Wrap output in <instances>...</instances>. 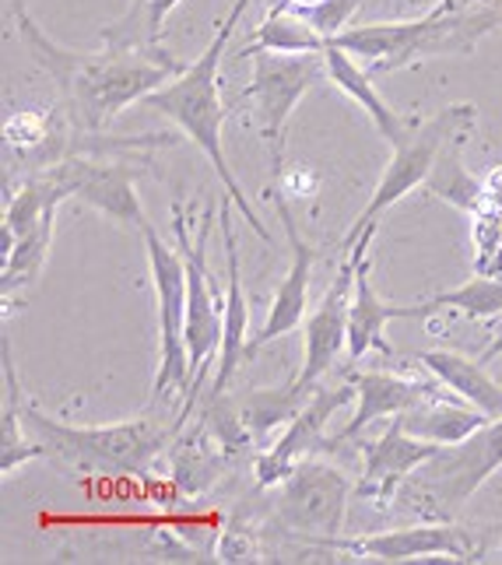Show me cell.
Masks as SVG:
<instances>
[{"mask_svg":"<svg viewBox=\"0 0 502 565\" xmlns=\"http://www.w3.org/2000/svg\"><path fill=\"white\" fill-rule=\"evenodd\" d=\"M14 29L29 46L32 61L43 67L61 92L64 116L71 127L85 134H103L127 106L141 103L154 88L169 85L183 74L186 64L177 61L165 46L159 50H113L82 53L67 50L32 22L25 0H11Z\"/></svg>","mask_w":502,"mask_h":565,"instance_id":"1","label":"cell"},{"mask_svg":"<svg viewBox=\"0 0 502 565\" xmlns=\"http://www.w3.org/2000/svg\"><path fill=\"white\" fill-rule=\"evenodd\" d=\"M246 8H249V0H236V4L228 8V14L222 18V25H218L215 39L207 43V50L193 64H186V71L172 77L169 85H162V88H154L151 95H145L141 106L169 116V120L177 124L186 134V138L207 154V162L215 166V172H218V183L225 186L228 198L236 201V207L246 218V225L254 228L264 243H270V232L257 218V211L249 207L246 190L239 186L236 172L228 169L225 148H222L225 106H222V74L218 71H222V56L228 50V39H232V32H236V25H239V18H243Z\"/></svg>","mask_w":502,"mask_h":565,"instance_id":"2","label":"cell"},{"mask_svg":"<svg viewBox=\"0 0 502 565\" xmlns=\"http://www.w3.org/2000/svg\"><path fill=\"white\" fill-rule=\"evenodd\" d=\"M22 422L35 443H43L46 457L82 475H145L186 425L183 415L162 422V415L151 412L113 425H64L50 418L39 404L22 407Z\"/></svg>","mask_w":502,"mask_h":565,"instance_id":"3","label":"cell"},{"mask_svg":"<svg viewBox=\"0 0 502 565\" xmlns=\"http://www.w3.org/2000/svg\"><path fill=\"white\" fill-rule=\"evenodd\" d=\"M478 124V106L474 103H453L436 109L429 120H421L408 130V138L400 145H394V159L386 162L383 177L373 190V198L365 201V207L355 214L352 228L341 243V249L348 253L359 239L376 236V225L386 211H391L397 201H404L415 186H425L429 172L436 166V154L442 151V145L453 138H471Z\"/></svg>","mask_w":502,"mask_h":565,"instance_id":"4","label":"cell"},{"mask_svg":"<svg viewBox=\"0 0 502 565\" xmlns=\"http://www.w3.org/2000/svg\"><path fill=\"white\" fill-rule=\"evenodd\" d=\"M215 228V214H207L197 239H190V225L180 204H172V232L186 264V352H190V397L183 401L180 415L190 418L197 386L207 376V365L222 352V327H225V299L211 285L207 267V239Z\"/></svg>","mask_w":502,"mask_h":565,"instance_id":"5","label":"cell"},{"mask_svg":"<svg viewBox=\"0 0 502 565\" xmlns=\"http://www.w3.org/2000/svg\"><path fill=\"white\" fill-rule=\"evenodd\" d=\"M148 249V270L154 285V302H159V373L151 383V404L172 394L190 397V352H186V264L180 246L172 249L165 239L148 225L141 232Z\"/></svg>","mask_w":502,"mask_h":565,"instance_id":"6","label":"cell"},{"mask_svg":"<svg viewBox=\"0 0 502 565\" xmlns=\"http://www.w3.org/2000/svg\"><path fill=\"white\" fill-rule=\"evenodd\" d=\"M249 61H254V82L243 88V99H249L257 106L260 138H264L267 154H270V169H275V177H278L288 120H292V113L302 103V95H309L323 82H331V74H327L323 53L260 50V53L249 56Z\"/></svg>","mask_w":502,"mask_h":565,"instance_id":"7","label":"cell"},{"mask_svg":"<svg viewBox=\"0 0 502 565\" xmlns=\"http://www.w3.org/2000/svg\"><path fill=\"white\" fill-rule=\"evenodd\" d=\"M64 201H85L95 211L109 214L116 225L141 232L151 225L138 198V169L127 162L85 159V154H67V159L35 169Z\"/></svg>","mask_w":502,"mask_h":565,"instance_id":"8","label":"cell"},{"mask_svg":"<svg viewBox=\"0 0 502 565\" xmlns=\"http://www.w3.org/2000/svg\"><path fill=\"white\" fill-rule=\"evenodd\" d=\"M352 481L338 467L306 457L292 467V475L281 481L278 492V520L288 531L302 537H317L331 544L341 537L348 499H352Z\"/></svg>","mask_w":502,"mask_h":565,"instance_id":"9","label":"cell"},{"mask_svg":"<svg viewBox=\"0 0 502 565\" xmlns=\"http://www.w3.org/2000/svg\"><path fill=\"white\" fill-rule=\"evenodd\" d=\"M502 467V415L489 418L474 436L442 450L418 467V495L439 502V513L460 510Z\"/></svg>","mask_w":502,"mask_h":565,"instance_id":"10","label":"cell"},{"mask_svg":"<svg viewBox=\"0 0 502 565\" xmlns=\"http://www.w3.org/2000/svg\"><path fill=\"white\" fill-rule=\"evenodd\" d=\"M370 239H359L352 249L344 253V264L338 267L334 281L327 285L320 306L306 317V355L302 369L292 380L302 390L320 386V380L331 373L338 355L348 348V313H352V291H355V267L370 253Z\"/></svg>","mask_w":502,"mask_h":565,"instance_id":"11","label":"cell"},{"mask_svg":"<svg viewBox=\"0 0 502 565\" xmlns=\"http://www.w3.org/2000/svg\"><path fill=\"white\" fill-rule=\"evenodd\" d=\"M359 397V386L355 380H348L341 386H317L313 390V397H309L302 407H299V415L288 422L285 428V436L270 446V450H264L254 463V471H257V484L260 489H270V484H281L288 475H292V467L299 460H306L313 450H323L331 439H323V428L327 422H331L341 407L348 401H355Z\"/></svg>","mask_w":502,"mask_h":565,"instance_id":"12","label":"cell"},{"mask_svg":"<svg viewBox=\"0 0 502 565\" xmlns=\"http://www.w3.org/2000/svg\"><path fill=\"white\" fill-rule=\"evenodd\" d=\"M275 211H278L281 225H285L288 246H292V264H288L285 278H281V285H278V291H275V299H270V309H267L264 327L257 330L254 338H249L246 359H254V355H257V348L270 344L275 338L292 334V330L309 317V278H313L317 249L299 236V222H296L292 207H288L281 186H275Z\"/></svg>","mask_w":502,"mask_h":565,"instance_id":"13","label":"cell"},{"mask_svg":"<svg viewBox=\"0 0 502 565\" xmlns=\"http://www.w3.org/2000/svg\"><path fill=\"white\" fill-rule=\"evenodd\" d=\"M359 446H362V481L355 484V492L362 499L376 502L380 510H386V505L394 502L404 478L418 471L425 460H432L442 450L439 443H425L418 436H408L397 418L386 425V433L380 439L359 443Z\"/></svg>","mask_w":502,"mask_h":565,"instance_id":"14","label":"cell"},{"mask_svg":"<svg viewBox=\"0 0 502 565\" xmlns=\"http://www.w3.org/2000/svg\"><path fill=\"white\" fill-rule=\"evenodd\" d=\"M327 548H338L355 558H376V562H408V558H453L468 562L471 558V541L463 531L450 527V523H418V527H400V531H380L365 537H334Z\"/></svg>","mask_w":502,"mask_h":565,"instance_id":"15","label":"cell"},{"mask_svg":"<svg viewBox=\"0 0 502 565\" xmlns=\"http://www.w3.org/2000/svg\"><path fill=\"white\" fill-rule=\"evenodd\" d=\"M232 207L236 201L222 198L218 204V232L225 243V264H228V291H225V327H222V352H218V369L211 380L207 394H225V386L236 376V369L246 362V334H249V299L243 291V275H239V246H236V228H232Z\"/></svg>","mask_w":502,"mask_h":565,"instance_id":"16","label":"cell"},{"mask_svg":"<svg viewBox=\"0 0 502 565\" xmlns=\"http://www.w3.org/2000/svg\"><path fill=\"white\" fill-rule=\"evenodd\" d=\"M436 317L429 302H386L376 296L370 281V253L355 267V291H352V313H348V355L355 362L370 355L373 348L391 352L386 344V323L391 320H429Z\"/></svg>","mask_w":502,"mask_h":565,"instance_id":"17","label":"cell"},{"mask_svg":"<svg viewBox=\"0 0 502 565\" xmlns=\"http://www.w3.org/2000/svg\"><path fill=\"white\" fill-rule=\"evenodd\" d=\"M355 386H359V407L355 415L344 422V428L338 436H331V443H327V450L331 446H341L348 439H359L365 428H370L376 418H397L400 412H408V407H415L418 401L425 397H436L442 394V383L432 376V380H408V376H397V373H352Z\"/></svg>","mask_w":502,"mask_h":565,"instance_id":"18","label":"cell"},{"mask_svg":"<svg viewBox=\"0 0 502 565\" xmlns=\"http://www.w3.org/2000/svg\"><path fill=\"white\" fill-rule=\"evenodd\" d=\"M323 56H327V74H331V85L341 88L352 103H359V109H365V116H370L373 127L383 134V141H386V145L394 148V145H400L404 138H408V130H412L415 124H412V120H404V116L376 92L370 71H362V67H359L362 61H355L352 53H344V50H338V46H327Z\"/></svg>","mask_w":502,"mask_h":565,"instance_id":"19","label":"cell"},{"mask_svg":"<svg viewBox=\"0 0 502 565\" xmlns=\"http://www.w3.org/2000/svg\"><path fill=\"white\" fill-rule=\"evenodd\" d=\"M400 428L408 436H418L425 443H439V446H453V443H463L468 436H474L481 425L489 422L485 412H478L474 404L468 401H450V397H425L418 401L415 407L397 415Z\"/></svg>","mask_w":502,"mask_h":565,"instance_id":"20","label":"cell"},{"mask_svg":"<svg viewBox=\"0 0 502 565\" xmlns=\"http://www.w3.org/2000/svg\"><path fill=\"white\" fill-rule=\"evenodd\" d=\"M418 362L429 369L442 386L453 390L457 397L474 404L478 412H485L489 418L502 415V386L485 373V362L457 355V352H421Z\"/></svg>","mask_w":502,"mask_h":565,"instance_id":"21","label":"cell"},{"mask_svg":"<svg viewBox=\"0 0 502 565\" xmlns=\"http://www.w3.org/2000/svg\"><path fill=\"white\" fill-rule=\"evenodd\" d=\"M468 138H453L442 145V151L436 154V166L429 172V180H425V190L432 193V198L453 204L457 211L471 214V218H478V214L492 211V193L489 186L474 180L468 169H463L460 162V148Z\"/></svg>","mask_w":502,"mask_h":565,"instance_id":"22","label":"cell"},{"mask_svg":"<svg viewBox=\"0 0 502 565\" xmlns=\"http://www.w3.org/2000/svg\"><path fill=\"white\" fill-rule=\"evenodd\" d=\"M169 471L183 495H201L218 481L222 454L218 439H207V425L180 428V439H172L169 446Z\"/></svg>","mask_w":502,"mask_h":565,"instance_id":"23","label":"cell"},{"mask_svg":"<svg viewBox=\"0 0 502 565\" xmlns=\"http://www.w3.org/2000/svg\"><path fill=\"white\" fill-rule=\"evenodd\" d=\"M260 50H275V53H323L327 39L306 22V18L285 4H275L267 11L264 22L254 29L249 43L239 50V56H254Z\"/></svg>","mask_w":502,"mask_h":565,"instance_id":"24","label":"cell"},{"mask_svg":"<svg viewBox=\"0 0 502 565\" xmlns=\"http://www.w3.org/2000/svg\"><path fill=\"white\" fill-rule=\"evenodd\" d=\"M180 0H130V8L103 29V43L113 50H159L165 18Z\"/></svg>","mask_w":502,"mask_h":565,"instance_id":"25","label":"cell"},{"mask_svg":"<svg viewBox=\"0 0 502 565\" xmlns=\"http://www.w3.org/2000/svg\"><path fill=\"white\" fill-rule=\"evenodd\" d=\"M0 352H4V433H0V475H11L14 467H22L35 457H46L43 443H25L22 439V383H18V373H14V359H11V338H4L0 344Z\"/></svg>","mask_w":502,"mask_h":565,"instance_id":"26","label":"cell"},{"mask_svg":"<svg viewBox=\"0 0 502 565\" xmlns=\"http://www.w3.org/2000/svg\"><path fill=\"white\" fill-rule=\"evenodd\" d=\"M313 390H302L296 383H288L285 390H246L239 397V412H243L246 428L254 433V439H264L267 433H275L278 425L292 422L299 415V407L313 397Z\"/></svg>","mask_w":502,"mask_h":565,"instance_id":"27","label":"cell"},{"mask_svg":"<svg viewBox=\"0 0 502 565\" xmlns=\"http://www.w3.org/2000/svg\"><path fill=\"white\" fill-rule=\"evenodd\" d=\"M425 302L432 306V313L460 309V313H468L471 320H492V317H502V278L478 275L450 291H439V296L425 299Z\"/></svg>","mask_w":502,"mask_h":565,"instance_id":"28","label":"cell"},{"mask_svg":"<svg viewBox=\"0 0 502 565\" xmlns=\"http://www.w3.org/2000/svg\"><path fill=\"white\" fill-rule=\"evenodd\" d=\"M53 127H56V116H46V113L22 109V113L8 116V124H4L8 154H18L22 166H35L39 154H43V148L53 138Z\"/></svg>","mask_w":502,"mask_h":565,"instance_id":"29","label":"cell"},{"mask_svg":"<svg viewBox=\"0 0 502 565\" xmlns=\"http://www.w3.org/2000/svg\"><path fill=\"white\" fill-rule=\"evenodd\" d=\"M359 11V0H320V4L299 11L309 25H313L323 39H334L338 32H344L352 25V18Z\"/></svg>","mask_w":502,"mask_h":565,"instance_id":"30","label":"cell"},{"mask_svg":"<svg viewBox=\"0 0 502 565\" xmlns=\"http://www.w3.org/2000/svg\"><path fill=\"white\" fill-rule=\"evenodd\" d=\"M260 548L249 531H239V527H228L222 537H218V558L222 562H257Z\"/></svg>","mask_w":502,"mask_h":565,"instance_id":"31","label":"cell"},{"mask_svg":"<svg viewBox=\"0 0 502 565\" xmlns=\"http://www.w3.org/2000/svg\"><path fill=\"white\" fill-rule=\"evenodd\" d=\"M278 186H281L285 193H296V198H302V190L309 193V190L317 186V177H313V172H296V177H285Z\"/></svg>","mask_w":502,"mask_h":565,"instance_id":"32","label":"cell"},{"mask_svg":"<svg viewBox=\"0 0 502 565\" xmlns=\"http://www.w3.org/2000/svg\"><path fill=\"white\" fill-rule=\"evenodd\" d=\"M499 355H502V323L492 330V341L485 344V352L478 355V362H485V365H489V362H495Z\"/></svg>","mask_w":502,"mask_h":565,"instance_id":"33","label":"cell"},{"mask_svg":"<svg viewBox=\"0 0 502 565\" xmlns=\"http://www.w3.org/2000/svg\"><path fill=\"white\" fill-rule=\"evenodd\" d=\"M278 4H285V8H292V11H306V8H313V4H320V0H278Z\"/></svg>","mask_w":502,"mask_h":565,"instance_id":"34","label":"cell"}]
</instances>
